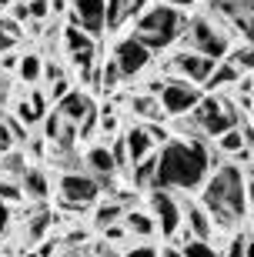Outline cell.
Listing matches in <instances>:
<instances>
[{
    "label": "cell",
    "mask_w": 254,
    "mask_h": 257,
    "mask_svg": "<svg viewBox=\"0 0 254 257\" xmlns=\"http://www.w3.org/2000/svg\"><path fill=\"white\" fill-rule=\"evenodd\" d=\"M201 87L194 84V80H188V77H167L164 80V87H160V104H164V110H167V117H178V114H191L194 107L201 104Z\"/></svg>",
    "instance_id": "obj_9"
},
{
    "label": "cell",
    "mask_w": 254,
    "mask_h": 257,
    "mask_svg": "<svg viewBox=\"0 0 254 257\" xmlns=\"http://www.w3.org/2000/svg\"><path fill=\"white\" fill-rule=\"evenodd\" d=\"M27 7H30V17L44 20L50 14V0H27Z\"/></svg>",
    "instance_id": "obj_32"
},
{
    "label": "cell",
    "mask_w": 254,
    "mask_h": 257,
    "mask_svg": "<svg viewBox=\"0 0 254 257\" xmlns=\"http://www.w3.org/2000/svg\"><path fill=\"white\" fill-rule=\"evenodd\" d=\"M104 184L97 181L91 171H67L64 177H60V200H64V207L70 210H84L91 207V204H97V197H101Z\"/></svg>",
    "instance_id": "obj_6"
},
{
    "label": "cell",
    "mask_w": 254,
    "mask_h": 257,
    "mask_svg": "<svg viewBox=\"0 0 254 257\" xmlns=\"http://www.w3.org/2000/svg\"><path fill=\"white\" fill-rule=\"evenodd\" d=\"M70 4H74L70 24H80L91 37H101L107 30V0H70Z\"/></svg>",
    "instance_id": "obj_12"
},
{
    "label": "cell",
    "mask_w": 254,
    "mask_h": 257,
    "mask_svg": "<svg viewBox=\"0 0 254 257\" xmlns=\"http://www.w3.org/2000/svg\"><path fill=\"white\" fill-rule=\"evenodd\" d=\"M7 4H10V0H0V7H7Z\"/></svg>",
    "instance_id": "obj_45"
},
{
    "label": "cell",
    "mask_w": 254,
    "mask_h": 257,
    "mask_svg": "<svg viewBox=\"0 0 254 257\" xmlns=\"http://www.w3.org/2000/svg\"><path fill=\"white\" fill-rule=\"evenodd\" d=\"M57 110H60L70 124L80 127V120H84L91 110H97V107H94V100H91L87 94H80V90H67V94L57 100Z\"/></svg>",
    "instance_id": "obj_15"
},
{
    "label": "cell",
    "mask_w": 254,
    "mask_h": 257,
    "mask_svg": "<svg viewBox=\"0 0 254 257\" xmlns=\"http://www.w3.org/2000/svg\"><path fill=\"white\" fill-rule=\"evenodd\" d=\"M147 131H151V137H154L157 144H167V141H171V131H164V127H157L154 120L147 124Z\"/></svg>",
    "instance_id": "obj_37"
},
{
    "label": "cell",
    "mask_w": 254,
    "mask_h": 257,
    "mask_svg": "<svg viewBox=\"0 0 254 257\" xmlns=\"http://www.w3.org/2000/svg\"><path fill=\"white\" fill-rule=\"evenodd\" d=\"M111 151H114V161H117V167L131 174V151H127V141H124V137H114Z\"/></svg>",
    "instance_id": "obj_31"
},
{
    "label": "cell",
    "mask_w": 254,
    "mask_h": 257,
    "mask_svg": "<svg viewBox=\"0 0 254 257\" xmlns=\"http://www.w3.org/2000/svg\"><path fill=\"white\" fill-rule=\"evenodd\" d=\"M10 197L4 194V187H0V230H7V224H10Z\"/></svg>",
    "instance_id": "obj_33"
},
{
    "label": "cell",
    "mask_w": 254,
    "mask_h": 257,
    "mask_svg": "<svg viewBox=\"0 0 254 257\" xmlns=\"http://www.w3.org/2000/svg\"><path fill=\"white\" fill-rule=\"evenodd\" d=\"M217 164L211 161L207 137H184V141L160 144L157 154V184L154 187H171V191H198L204 187L207 174Z\"/></svg>",
    "instance_id": "obj_1"
},
{
    "label": "cell",
    "mask_w": 254,
    "mask_h": 257,
    "mask_svg": "<svg viewBox=\"0 0 254 257\" xmlns=\"http://www.w3.org/2000/svg\"><path fill=\"white\" fill-rule=\"evenodd\" d=\"M244 144H247L244 131H241V127H231V131H224L221 137H217V151H224V154H241V157H247Z\"/></svg>",
    "instance_id": "obj_26"
},
{
    "label": "cell",
    "mask_w": 254,
    "mask_h": 257,
    "mask_svg": "<svg viewBox=\"0 0 254 257\" xmlns=\"http://www.w3.org/2000/svg\"><path fill=\"white\" fill-rule=\"evenodd\" d=\"M20 187H24V194L34 200H44L50 194V184L47 177H44V171H27L24 177H20Z\"/></svg>",
    "instance_id": "obj_23"
},
{
    "label": "cell",
    "mask_w": 254,
    "mask_h": 257,
    "mask_svg": "<svg viewBox=\"0 0 254 257\" xmlns=\"http://www.w3.org/2000/svg\"><path fill=\"white\" fill-rule=\"evenodd\" d=\"M70 90V80H64V77H57L54 80V87H50V100H60V97Z\"/></svg>",
    "instance_id": "obj_34"
},
{
    "label": "cell",
    "mask_w": 254,
    "mask_h": 257,
    "mask_svg": "<svg viewBox=\"0 0 254 257\" xmlns=\"http://www.w3.org/2000/svg\"><path fill=\"white\" fill-rule=\"evenodd\" d=\"M124 210H127V207H124V204H121V200H107V204H101V207H97L94 210V227H111V224H117V220H124Z\"/></svg>",
    "instance_id": "obj_24"
},
{
    "label": "cell",
    "mask_w": 254,
    "mask_h": 257,
    "mask_svg": "<svg viewBox=\"0 0 254 257\" xmlns=\"http://www.w3.org/2000/svg\"><path fill=\"white\" fill-rule=\"evenodd\" d=\"M27 174V157L17 151H7L4 154V161H0V177L4 181H20Z\"/></svg>",
    "instance_id": "obj_22"
},
{
    "label": "cell",
    "mask_w": 254,
    "mask_h": 257,
    "mask_svg": "<svg viewBox=\"0 0 254 257\" xmlns=\"http://www.w3.org/2000/svg\"><path fill=\"white\" fill-rule=\"evenodd\" d=\"M184 224H188L191 237L211 240V234H214V217L207 214L204 204H194V200H184Z\"/></svg>",
    "instance_id": "obj_14"
},
{
    "label": "cell",
    "mask_w": 254,
    "mask_h": 257,
    "mask_svg": "<svg viewBox=\"0 0 254 257\" xmlns=\"http://www.w3.org/2000/svg\"><path fill=\"white\" fill-rule=\"evenodd\" d=\"M0 27H4V30H7V34H10V37H24V30H20V24H17V17H14V20H10V17H0Z\"/></svg>",
    "instance_id": "obj_35"
},
{
    "label": "cell",
    "mask_w": 254,
    "mask_h": 257,
    "mask_svg": "<svg viewBox=\"0 0 254 257\" xmlns=\"http://www.w3.org/2000/svg\"><path fill=\"white\" fill-rule=\"evenodd\" d=\"M191 114L198 117V124H201V131H204V137H221L224 131L237 127V114H234V107H231V100L201 97V104L194 107Z\"/></svg>",
    "instance_id": "obj_8"
},
{
    "label": "cell",
    "mask_w": 254,
    "mask_h": 257,
    "mask_svg": "<svg viewBox=\"0 0 254 257\" xmlns=\"http://www.w3.org/2000/svg\"><path fill=\"white\" fill-rule=\"evenodd\" d=\"M131 110L137 117H144V120H160V117H167V110H164V104H160V94H134L131 97Z\"/></svg>",
    "instance_id": "obj_19"
},
{
    "label": "cell",
    "mask_w": 254,
    "mask_h": 257,
    "mask_svg": "<svg viewBox=\"0 0 254 257\" xmlns=\"http://www.w3.org/2000/svg\"><path fill=\"white\" fill-rule=\"evenodd\" d=\"M14 44H17V37H10L7 30L0 27V54H7V50H10V47H14Z\"/></svg>",
    "instance_id": "obj_38"
},
{
    "label": "cell",
    "mask_w": 254,
    "mask_h": 257,
    "mask_svg": "<svg viewBox=\"0 0 254 257\" xmlns=\"http://www.w3.org/2000/svg\"><path fill=\"white\" fill-rule=\"evenodd\" d=\"M7 104V84H4V80H0V107Z\"/></svg>",
    "instance_id": "obj_41"
},
{
    "label": "cell",
    "mask_w": 254,
    "mask_h": 257,
    "mask_svg": "<svg viewBox=\"0 0 254 257\" xmlns=\"http://www.w3.org/2000/svg\"><path fill=\"white\" fill-rule=\"evenodd\" d=\"M17 74H20V80H24V84H37L40 74H44V64H40L37 54H24V57H20Z\"/></svg>",
    "instance_id": "obj_27"
},
{
    "label": "cell",
    "mask_w": 254,
    "mask_h": 257,
    "mask_svg": "<svg viewBox=\"0 0 254 257\" xmlns=\"http://www.w3.org/2000/svg\"><path fill=\"white\" fill-rule=\"evenodd\" d=\"M127 254H134V257H157L160 250L157 247H127Z\"/></svg>",
    "instance_id": "obj_39"
},
{
    "label": "cell",
    "mask_w": 254,
    "mask_h": 257,
    "mask_svg": "<svg viewBox=\"0 0 254 257\" xmlns=\"http://www.w3.org/2000/svg\"><path fill=\"white\" fill-rule=\"evenodd\" d=\"M247 200L254 204V181H247Z\"/></svg>",
    "instance_id": "obj_42"
},
{
    "label": "cell",
    "mask_w": 254,
    "mask_h": 257,
    "mask_svg": "<svg viewBox=\"0 0 254 257\" xmlns=\"http://www.w3.org/2000/svg\"><path fill=\"white\" fill-rule=\"evenodd\" d=\"M14 17L17 20H30V7L27 4H14Z\"/></svg>",
    "instance_id": "obj_40"
},
{
    "label": "cell",
    "mask_w": 254,
    "mask_h": 257,
    "mask_svg": "<svg viewBox=\"0 0 254 257\" xmlns=\"http://www.w3.org/2000/svg\"><path fill=\"white\" fill-rule=\"evenodd\" d=\"M64 40H67V50L70 54H80V50H94V37L87 34L80 24H70V27L64 30Z\"/></svg>",
    "instance_id": "obj_25"
},
{
    "label": "cell",
    "mask_w": 254,
    "mask_h": 257,
    "mask_svg": "<svg viewBox=\"0 0 254 257\" xmlns=\"http://www.w3.org/2000/svg\"><path fill=\"white\" fill-rule=\"evenodd\" d=\"M211 17L241 40L254 44V0H217L211 7Z\"/></svg>",
    "instance_id": "obj_7"
},
{
    "label": "cell",
    "mask_w": 254,
    "mask_h": 257,
    "mask_svg": "<svg viewBox=\"0 0 254 257\" xmlns=\"http://www.w3.org/2000/svg\"><path fill=\"white\" fill-rule=\"evenodd\" d=\"M84 164H87V171L94 174V177L104 184V187H107V191H114L111 177L121 171V167H117V161H114V151H111V147H91V151H87V157H84Z\"/></svg>",
    "instance_id": "obj_13"
},
{
    "label": "cell",
    "mask_w": 254,
    "mask_h": 257,
    "mask_svg": "<svg viewBox=\"0 0 254 257\" xmlns=\"http://www.w3.org/2000/svg\"><path fill=\"white\" fill-rule=\"evenodd\" d=\"M131 181L137 191H151L154 184H157V154H147L144 161H137L131 167Z\"/></svg>",
    "instance_id": "obj_20"
},
{
    "label": "cell",
    "mask_w": 254,
    "mask_h": 257,
    "mask_svg": "<svg viewBox=\"0 0 254 257\" xmlns=\"http://www.w3.org/2000/svg\"><path fill=\"white\" fill-rule=\"evenodd\" d=\"M184 257H214V247L207 244L204 237H191V240H184Z\"/></svg>",
    "instance_id": "obj_29"
},
{
    "label": "cell",
    "mask_w": 254,
    "mask_h": 257,
    "mask_svg": "<svg viewBox=\"0 0 254 257\" xmlns=\"http://www.w3.org/2000/svg\"><path fill=\"white\" fill-rule=\"evenodd\" d=\"M227 60H234L241 70H254V44H251V40H244L241 47L231 50V57H227Z\"/></svg>",
    "instance_id": "obj_28"
},
{
    "label": "cell",
    "mask_w": 254,
    "mask_h": 257,
    "mask_svg": "<svg viewBox=\"0 0 254 257\" xmlns=\"http://www.w3.org/2000/svg\"><path fill=\"white\" fill-rule=\"evenodd\" d=\"M17 117L24 124H37V120H44V110H40V107L34 104V97H30V100H20L17 104Z\"/></svg>",
    "instance_id": "obj_30"
},
{
    "label": "cell",
    "mask_w": 254,
    "mask_h": 257,
    "mask_svg": "<svg viewBox=\"0 0 254 257\" xmlns=\"http://www.w3.org/2000/svg\"><path fill=\"white\" fill-rule=\"evenodd\" d=\"M184 40H188L191 50H201V54H207V57H214V60H224L231 54V30L224 24H217L214 17L188 20Z\"/></svg>",
    "instance_id": "obj_4"
},
{
    "label": "cell",
    "mask_w": 254,
    "mask_h": 257,
    "mask_svg": "<svg viewBox=\"0 0 254 257\" xmlns=\"http://www.w3.org/2000/svg\"><path fill=\"white\" fill-rule=\"evenodd\" d=\"M247 240H251V234H237L231 240V254H247Z\"/></svg>",
    "instance_id": "obj_36"
},
{
    "label": "cell",
    "mask_w": 254,
    "mask_h": 257,
    "mask_svg": "<svg viewBox=\"0 0 254 257\" xmlns=\"http://www.w3.org/2000/svg\"><path fill=\"white\" fill-rule=\"evenodd\" d=\"M151 54L154 50L147 47V44H144V40H137L131 34V37H124L121 44H117V47H114V60H117V64H121V70H124V77H137L144 70V67L151 64Z\"/></svg>",
    "instance_id": "obj_11"
},
{
    "label": "cell",
    "mask_w": 254,
    "mask_h": 257,
    "mask_svg": "<svg viewBox=\"0 0 254 257\" xmlns=\"http://www.w3.org/2000/svg\"><path fill=\"white\" fill-rule=\"evenodd\" d=\"M147 10V0H107V30H117L127 17Z\"/></svg>",
    "instance_id": "obj_17"
},
{
    "label": "cell",
    "mask_w": 254,
    "mask_h": 257,
    "mask_svg": "<svg viewBox=\"0 0 254 257\" xmlns=\"http://www.w3.org/2000/svg\"><path fill=\"white\" fill-rule=\"evenodd\" d=\"M247 254L254 257V234H251V240H247Z\"/></svg>",
    "instance_id": "obj_44"
},
{
    "label": "cell",
    "mask_w": 254,
    "mask_h": 257,
    "mask_svg": "<svg viewBox=\"0 0 254 257\" xmlns=\"http://www.w3.org/2000/svg\"><path fill=\"white\" fill-rule=\"evenodd\" d=\"M217 60L207 57V54H201V50H181V54H174L171 57V70L181 77H188V80H194V84H207V77L214 74Z\"/></svg>",
    "instance_id": "obj_10"
},
{
    "label": "cell",
    "mask_w": 254,
    "mask_h": 257,
    "mask_svg": "<svg viewBox=\"0 0 254 257\" xmlns=\"http://www.w3.org/2000/svg\"><path fill=\"white\" fill-rule=\"evenodd\" d=\"M184 30H188L184 10L167 4V0H164V4H151V7L141 10L137 20H134V37L144 40L154 54H157V50H167L174 40H181Z\"/></svg>",
    "instance_id": "obj_3"
},
{
    "label": "cell",
    "mask_w": 254,
    "mask_h": 257,
    "mask_svg": "<svg viewBox=\"0 0 254 257\" xmlns=\"http://www.w3.org/2000/svg\"><path fill=\"white\" fill-rule=\"evenodd\" d=\"M147 200H151V214L157 220V234L174 240L178 230L184 227V200L171 191V187H151Z\"/></svg>",
    "instance_id": "obj_5"
},
{
    "label": "cell",
    "mask_w": 254,
    "mask_h": 257,
    "mask_svg": "<svg viewBox=\"0 0 254 257\" xmlns=\"http://www.w3.org/2000/svg\"><path fill=\"white\" fill-rule=\"evenodd\" d=\"M201 204L214 217V227L234 230L247 217V181L237 164H217L201 187Z\"/></svg>",
    "instance_id": "obj_2"
},
{
    "label": "cell",
    "mask_w": 254,
    "mask_h": 257,
    "mask_svg": "<svg viewBox=\"0 0 254 257\" xmlns=\"http://www.w3.org/2000/svg\"><path fill=\"white\" fill-rule=\"evenodd\" d=\"M247 224H251V230H254V204H251V210H247Z\"/></svg>",
    "instance_id": "obj_43"
},
{
    "label": "cell",
    "mask_w": 254,
    "mask_h": 257,
    "mask_svg": "<svg viewBox=\"0 0 254 257\" xmlns=\"http://www.w3.org/2000/svg\"><path fill=\"white\" fill-rule=\"evenodd\" d=\"M124 227L131 237H154L157 234V220L147 210H124Z\"/></svg>",
    "instance_id": "obj_18"
},
{
    "label": "cell",
    "mask_w": 254,
    "mask_h": 257,
    "mask_svg": "<svg viewBox=\"0 0 254 257\" xmlns=\"http://www.w3.org/2000/svg\"><path fill=\"white\" fill-rule=\"evenodd\" d=\"M237 77H241V67H237L234 60H217V67H214V74L207 77V87H211V90H217V87L237 84Z\"/></svg>",
    "instance_id": "obj_21"
},
{
    "label": "cell",
    "mask_w": 254,
    "mask_h": 257,
    "mask_svg": "<svg viewBox=\"0 0 254 257\" xmlns=\"http://www.w3.org/2000/svg\"><path fill=\"white\" fill-rule=\"evenodd\" d=\"M124 141H127V151H131V167L137 161H144L147 154H154V147H157V141L151 137L147 127H131V131L124 134Z\"/></svg>",
    "instance_id": "obj_16"
}]
</instances>
